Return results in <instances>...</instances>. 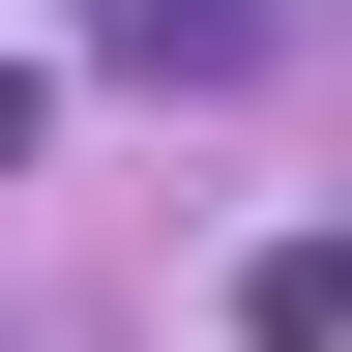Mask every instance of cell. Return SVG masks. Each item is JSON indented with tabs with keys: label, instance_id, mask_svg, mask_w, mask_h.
I'll list each match as a JSON object with an SVG mask.
<instances>
[{
	"label": "cell",
	"instance_id": "obj_1",
	"mask_svg": "<svg viewBox=\"0 0 352 352\" xmlns=\"http://www.w3.org/2000/svg\"><path fill=\"white\" fill-rule=\"evenodd\" d=\"M235 323H264V352H352V235H264V264H235Z\"/></svg>",
	"mask_w": 352,
	"mask_h": 352
}]
</instances>
